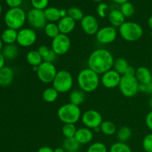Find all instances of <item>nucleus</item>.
I'll return each instance as SVG.
<instances>
[{
    "instance_id": "9d476101",
    "label": "nucleus",
    "mask_w": 152,
    "mask_h": 152,
    "mask_svg": "<svg viewBox=\"0 0 152 152\" xmlns=\"http://www.w3.org/2000/svg\"><path fill=\"white\" fill-rule=\"evenodd\" d=\"M27 21L34 29H44L47 24L44 10L32 8L27 13Z\"/></svg>"
},
{
    "instance_id": "1a4fd4ad",
    "label": "nucleus",
    "mask_w": 152,
    "mask_h": 152,
    "mask_svg": "<svg viewBox=\"0 0 152 152\" xmlns=\"http://www.w3.org/2000/svg\"><path fill=\"white\" fill-rule=\"evenodd\" d=\"M81 120L85 127L88 128L91 130L100 127L101 124L103 122L102 114L98 111L94 109L87 110L85 111L82 115Z\"/></svg>"
},
{
    "instance_id": "de8ad7c7",
    "label": "nucleus",
    "mask_w": 152,
    "mask_h": 152,
    "mask_svg": "<svg viewBox=\"0 0 152 152\" xmlns=\"http://www.w3.org/2000/svg\"><path fill=\"white\" fill-rule=\"evenodd\" d=\"M146 93L148 94H151L152 96V80L148 84H147Z\"/></svg>"
},
{
    "instance_id": "58836bf2",
    "label": "nucleus",
    "mask_w": 152,
    "mask_h": 152,
    "mask_svg": "<svg viewBox=\"0 0 152 152\" xmlns=\"http://www.w3.org/2000/svg\"><path fill=\"white\" fill-rule=\"evenodd\" d=\"M108 8V6L105 3L100 2L99 3L96 8V13H97L98 16L100 18H105L106 17L107 15V10Z\"/></svg>"
},
{
    "instance_id": "7ed1b4c3",
    "label": "nucleus",
    "mask_w": 152,
    "mask_h": 152,
    "mask_svg": "<svg viewBox=\"0 0 152 152\" xmlns=\"http://www.w3.org/2000/svg\"><path fill=\"white\" fill-rule=\"evenodd\" d=\"M59 120L64 124H75L82 117L80 106L71 103L61 105L57 111Z\"/></svg>"
},
{
    "instance_id": "ddd939ff",
    "label": "nucleus",
    "mask_w": 152,
    "mask_h": 152,
    "mask_svg": "<svg viewBox=\"0 0 152 152\" xmlns=\"http://www.w3.org/2000/svg\"><path fill=\"white\" fill-rule=\"evenodd\" d=\"M37 39V33L32 28H22L18 31L16 42L22 47L28 48L32 46Z\"/></svg>"
},
{
    "instance_id": "39448f33",
    "label": "nucleus",
    "mask_w": 152,
    "mask_h": 152,
    "mask_svg": "<svg viewBox=\"0 0 152 152\" xmlns=\"http://www.w3.org/2000/svg\"><path fill=\"white\" fill-rule=\"evenodd\" d=\"M119 34L126 41L136 42L143 35V29L137 22H125L119 28Z\"/></svg>"
},
{
    "instance_id": "6ab92c4d",
    "label": "nucleus",
    "mask_w": 152,
    "mask_h": 152,
    "mask_svg": "<svg viewBox=\"0 0 152 152\" xmlns=\"http://www.w3.org/2000/svg\"><path fill=\"white\" fill-rule=\"evenodd\" d=\"M135 77L137 80L138 83L142 84H148L152 80V74L151 70L146 67L141 66L136 69Z\"/></svg>"
},
{
    "instance_id": "6e6552de",
    "label": "nucleus",
    "mask_w": 152,
    "mask_h": 152,
    "mask_svg": "<svg viewBox=\"0 0 152 152\" xmlns=\"http://www.w3.org/2000/svg\"><path fill=\"white\" fill-rule=\"evenodd\" d=\"M57 72L56 66L53 63L43 61L42 63L38 66L37 75L42 83L48 84L53 83Z\"/></svg>"
},
{
    "instance_id": "09e8293b",
    "label": "nucleus",
    "mask_w": 152,
    "mask_h": 152,
    "mask_svg": "<svg viewBox=\"0 0 152 152\" xmlns=\"http://www.w3.org/2000/svg\"><path fill=\"white\" fill-rule=\"evenodd\" d=\"M60 16L61 18L65 17L68 16V10H65V9H60Z\"/></svg>"
},
{
    "instance_id": "4468645a",
    "label": "nucleus",
    "mask_w": 152,
    "mask_h": 152,
    "mask_svg": "<svg viewBox=\"0 0 152 152\" xmlns=\"http://www.w3.org/2000/svg\"><path fill=\"white\" fill-rule=\"evenodd\" d=\"M121 77L122 75L119 73L114 69H111L102 74V77H100V83L106 88H115L120 85Z\"/></svg>"
},
{
    "instance_id": "37998d69",
    "label": "nucleus",
    "mask_w": 152,
    "mask_h": 152,
    "mask_svg": "<svg viewBox=\"0 0 152 152\" xmlns=\"http://www.w3.org/2000/svg\"><path fill=\"white\" fill-rule=\"evenodd\" d=\"M135 74H136V69H135L133 66L129 65V68H128L127 70H126L124 75L130 76V77H135Z\"/></svg>"
},
{
    "instance_id": "bb28decb",
    "label": "nucleus",
    "mask_w": 152,
    "mask_h": 152,
    "mask_svg": "<svg viewBox=\"0 0 152 152\" xmlns=\"http://www.w3.org/2000/svg\"><path fill=\"white\" fill-rule=\"evenodd\" d=\"M59 92L53 87L47 88L42 93V99L45 102L52 103L57 99L59 96Z\"/></svg>"
},
{
    "instance_id": "423d86ee",
    "label": "nucleus",
    "mask_w": 152,
    "mask_h": 152,
    "mask_svg": "<svg viewBox=\"0 0 152 152\" xmlns=\"http://www.w3.org/2000/svg\"><path fill=\"white\" fill-rule=\"evenodd\" d=\"M54 88L59 94L70 91L74 86V78L71 73L65 70H60L57 72L53 83Z\"/></svg>"
},
{
    "instance_id": "8fccbe9b",
    "label": "nucleus",
    "mask_w": 152,
    "mask_h": 152,
    "mask_svg": "<svg viewBox=\"0 0 152 152\" xmlns=\"http://www.w3.org/2000/svg\"><path fill=\"white\" fill-rule=\"evenodd\" d=\"M112 1H114V2L117 3V4H120V5H121V4H124V3L129 1V0H112Z\"/></svg>"
},
{
    "instance_id": "4d7b16f0",
    "label": "nucleus",
    "mask_w": 152,
    "mask_h": 152,
    "mask_svg": "<svg viewBox=\"0 0 152 152\" xmlns=\"http://www.w3.org/2000/svg\"><path fill=\"white\" fill-rule=\"evenodd\" d=\"M1 12H2V7H1V3H0V16H1Z\"/></svg>"
},
{
    "instance_id": "393cba45",
    "label": "nucleus",
    "mask_w": 152,
    "mask_h": 152,
    "mask_svg": "<svg viewBox=\"0 0 152 152\" xmlns=\"http://www.w3.org/2000/svg\"><path fill=\"white\" fill-rule=\"evenodd\" d=\"M19 50L16 45H6L2 49V55L4 56V59L12 60V59H16L18 56Z\"/></svg>"
},
{
    "instance_id": "c85d7f7f",
    "label": "nucleus",
    "mask_w": 152,
    "mask_h": 152,
    "mask_svg": "<svg viewBox=\"0 0 152 152\" xmlns=\"http://www.w3.org/2000/svg\"><path fill=\"white\" fill-rule=\"evenodd\" d=\"M100 132L106 136H111L117 133V126L111 121H103L100 126Z\"/></svg>"
},
{
    "instance_id": "a18cd8bd",
    "label": "nucleus",
    "mask_w": 152,
    "mask_h": 152,
    "mask_svg": "<svg viewBox=\"0 0 152 152\" xmlns=\"http://www.w3.org/2000/svg\"><path fill=\"white\" fill-rule=\"evenodd\" d=\"M146 90H147V85L139 83V86H138V92H143V93H146Z\"/></svg>"
},
{
    "instance_id": "f8f14e48",
    "label": "nucleus",
    "mask_w": 152,
    "mask_h": 152,
    "mask_svg": "<svg viewBox=\"0 0 152 152\" xmlns=\"http://www.w3.org/2000/svg\"><path fill=\"white\" fill-rule=\"evenodd\" d=\"M96 39L102 45L114 42L117 37V31L113 26H105L99 28L96 34Z\"/></svg>"
},
{
    "instance_id": "b1692460",
    "label": "nucleus",
    "mask_w": 152,
    "mask_h": 152,
    "mask_svg": "<svg viewBox=\"0 0 152 152\" xmlns=\"http://www.w3.org/2000/svg\"><path fill=\"white\" fill-rule=\"evenodd\" d=\"M26 60L28 63L33 67L39 66L40 64L43 62L42 57L40 56L37 50H32L28 51L26 55Z\"/></svg>"
},
{
    "instance_id": "3c124183",
    "label": "nucleus",
    "mask_w": 152,
    "mask_h": 152,
    "mask_svg": "<svg viewBox=\"0 0 152 152\" xmlns=\"http://www.w3.org/2000/svg\"><path fill=\"white\" fill-rule=\"evenodd\" d=\"M148 25L150 28V29L152 31V16H150L148 19Z\"/></svg>"
},
{
    "instance_id": "2eb2a0df",
    "label": "nucleus",
    "mask_w": 152,
    "mask_h": 152,
    "mask_svg": "<svg viewBox=\"0 0 152 152\" xmlns=\"http://www.w3.org/2000/svg\"><path fill=\"white\" fill-rule=\"evenodd\" d=\"M80 25L83 31L89 36L96 35L99 29L98 20L93 15L84 16L83 19L80 21Z\"/></svg>"
},
{
    "instance_id": "f03ea898",
    "label": "nucleus",
    "mask_w": 152,
    "mask_h": 152,
    "mask_svg": "<svg viewBox=\"0 0 152 152\" xmlns=\"http://www.w3.org/2000/svg\"><path fill=\"white\" fill-rule=\"evenodd\" d=\"M77 80L80 89L85 93H91L96 91L100 83L99 74L89 68L81 70L77 76Z\"/></svg>"
},
{
    "instance_id": "c03bdc74",
    "label": "nucleus",
    "mask_w": 152,
    "mask_h": 152,
    "mask_svg": "<svg viewBox=\"0 0 152 152\" xmlns=\"http://www.w3.org/2000/svg\"><path fill=\"white\" fill-rule=\"evenodd\" d=\"M37 152H54V150L49 146H42L39 148Z\"/></svg>"
},
{
    "instance_id": "4be33fe9",
    "label": "nucleus",
    "mask_w": 152,
    "mask_h": 152,
    "mask_svg": "<svg viewBox=\"0 0 152 152\" xmlns=\"http://www.w3.org/2000/svg\"><path fill=\"white\" fill-rule=\"evenodd\" d=\"M45 16L48 22H58L61 19L60 9L55 7H48L44 10Z\"/></svg>"
},
{
    "instance_id": "6e6d98bb",
    "label": "nucleus",
    "mask_w": 152,
    "mask_h": 152,
    "mask_svg": "<svg viewBox=\"0 0 152 152\" xmlns=\"http://www.w3.org/2000/svg\"><path fill=\"white\" fill-rule=\"evenodd\" d=\"M91 1H94V2H96V3H100V2H102V0H91Z\"/></svg>"
},
{
    "instance_id": "e433bc0d",
    "label": "nucleus",
    "mask_w": 152,
    "mask_h": 152,
    "mask_svg": "<svg viewBox=\"0 0 152 152\" xmlns=\"http://www.w3.org/2000/svg\"><path fill=\"white\" fill-rule=\"evenodd\" d=\"M142 145L145 152H152V133L145 135L142 140Z\"/></svg>"
},
{
    "instance_id": "bf43d9fd",
    "label": "nucleus",
    "mask_w": 152,
    "mask_h": 152,
    "mask_svg": "<svg viewBox=\"0 0 152 152\" xmlns=\"http://www.w3.org/2000/svg\"><path fill=\"white\" fill-rule=\"evenodd\" d=\"M79 152H82V151H79Z\"/></svg>"
},
{
    "instance_id": "dca6fc26",
    "label": "nucleus",
    "mask_w": 152,
    "mask_h": 152,
    "mask_svg": "<svg viewBox=\"0 0 152 152\" xmlns=\"http://www.w3.org/2000/svg\"><path fill=\"white\" fill-rule=\"evenodd\" d=\"M74 138L80 145H86L92 141L94 138V132L91 129L86 127L77 129Z\"/></svg>"
},
{
    "instance_id": "412c9836",
    "label": "nucleus",
    "mask_w": 152,
    "mask_h": 152,
    "mask_svg": "<svg viewBox=\"0 0 152 152\" xmlns=\"http://www.w3.org/2000/svg\"><path fill=\"white\" fill-rule=\"evenodd\" d=\"M18 31L11 28H7L2 32L1 36V39L3 43L6 45H12L16 42L17 40Z\"/></svg>"
},
{
    "instance_id": "f3484780",
    "label": "nucleus",
    "mask_w": 152,
    "mask_h": 152,
    "mask_svg": "<svg viewBox=\"0 0 152 152\" xmlns=\"http://www.w3.org/2000/svg\"><path fill=\"white\" fill-rule=\"evenodd\" d=\"M57 25L60 34L68 35L75 29L76 21L69 16H67L65 17L61 18L57 22Z\"/></svg>"
},
{
    "instance_id": "473e14b6",
    "label": "nucleus",
    "mask_w": 152,
    "mask_h": 152,
    "mask_svg": "<svg viewBox=\"0 0 152 152\" xmlns=\"http://www.w3.org/2000/svg\"><path fill=\"white\" fill-rule=\"evenodd\" d=\"M77 126L75 124H64L62 129V133L65 138L74 137L77 133Z\"/></svg>"
},
{
    "instance_id": "5701e85b",
    "label": "nucleus",
    "mask_w": 152,
    "mask_h": 152,
    "mask_svg": "<svg viewBox=\"0 0 152 152\" xmlns=\"http://www.w3.org/2000/svg\"><path fill=\"white\" fill-rule=\"evenodd\" d=\"M86 99V93L80 89H75L71 91L69 95L70 102L74 105L80 106L83 103Z\"/></svg>"
},
{
    "instance_id": "603ef678",
    "label": "nucleus",
    "mask_w": 152,
    "mask_h": 152,
    "mask_svg": "<svg viewBox=\"0 0 152 152\" xmlns=\"http://www.w3.org/2000/svg\"><path fill=\"white\" fill-rule=\"evenodd\" d=\"M54 152H65V151L62 147H59V148H55Z\"/></svg>"
},
{
    "instance_id": "2f4dec72",
    "label": "nucleus",
    "mask_w": 152,
    "mask_h": 152,
    "mask_svg": "<svg viewBox=\"0 0 152 152\" xmlns=\"http://www.w3.org/2000/svg\"><path fill=\"white\" fill-rule=\"evenodd\" d=\"M108 152H132V150L126 142H117L111 145Z\"/></svg>"
},
{
    "instance_id": "a19ab883",
    "label": "nucleus",
    "mask_w": 152,
    "mask_h": 152,
    "mask_svg": "<svg viewBox=\"0 0 152 152\" xmlns=\"http://www.w3.org/2000/svg\"><path fill=\"white\" fill-rule=\"evenodd\" d=\"M5 2L10 8H14V7H20L22 0H5Z\"/></svg>"
},
{
    "instance_id": "864d4df0",
    "label": "nucleus",
    "mask_w": 152,
    "mask_h": 152,
    "mask_svg": "<svg viewBox=\"0 0 152 152\" xmlns=\"http://www.w3.org/2000/svg\"><path fill=\"white\" fill-rule=\"evenodd\" d=\"M3 49V42L1 40V39L0 38V51Z\"/></svg>"
},
{
    "instance_id": "cd10ccee",
    "label": "nucleus",
    "mask_w": 152,
    "mask_h": 152,
    "mask_svg": "<svg viewBox=\"0 0 152 152\" xmlns=\"http://www.w3.org/2000/svg\"><path fill=\"white\" fill-rule=\"evenodd\" d=\"M129 65H129V62L126 59H124V58H118L117 59H114L113 69L117 71V73H119L120 75L123 76L125 74Z\"/></svg>"
},
{
    "instance_id": "aec40b11",
    "label": "nucleus",
    "mask_w": 152,
    "mask_h": 152,
    "mask_svg": "<svg viewBox=\"0 0 152 152\" xmlns=\"http://www.w3.org/2000/svg\"><path fill=\"white\" fill-rule=\"evenodd\" d=\"M108 20H109L111 26L114 27V28L116 27L120 28L126 22V17L120 10L114 9V10L110 11L109 14H108Z\"/></svg>"
},
{
    "instance_id": "f704fd0d",
    "label": "nucleus",
    "mask_w": 152,
    "mask_h": 152,
    "mask_svg": "<svg viewBox=\"0 0 152 152\" xmlns=\"http://www.w3.org/2000/svg\"><path fill=\"white\" fill-rule=\"evenodd\" d=\"M68 16H69L77 22V21H81L83 19V18L84 17V13L83 10L79 7H70L68 10Z\"/></svg>"
},
{
    "instance_id": "9b49d317",
    "label": "nucleus",
    "mask_w": 152,
    "mask_h": 152,
    "mask_svg": "<svg viewBox=\"0 0 152 152\" xmlns=\"http://www.w3.org/2000/svg\"><path fill=\"white\" fill-rule=\"evenodd\" d=\"M71 42L69 37L65 34H59L52 39L51 49L57 56L65 55L71 48Z\"/></svg>"
},
{
    "instance_id": "a211bd4d",
    "label": "nucleus",
    "mask_w": 152,
    "mask_h": 152,
    "mask_svg": "<svg viewBox=\"0 0 152 152\" xmlns=\"http://www.w3.org/2000/svg\"><path fill=\"white\" fill-rule=\"evenodd\" d=\"M14 72L10 67L4 66L0 70V86L7 87L12 83Z\"/></svg>"
},
{
    "instance_id": "0eeeda50",
    "label": "nucleus",
    "mask_w": 152,
    "mask_h": 152,
    "mask_svg": "<svg viewBox=\"0 0 152 152\" xmlns=\"http://www.w3.org/2000/svg\"><path fill=\"white\" fill-rule=\"evenodd\" d=\"M138 83L135 77L123 75L118 88L122 94L126 97H133L138 93Z\"/></svg>"
},
{
    "instance_id": "f257e3e1",
    "label": "nucleus",
    "mask_w": 152,
    "mask_h": 152,
    "mask_svg": "<svg viewBox=\"0 0 152 152\" xmlns=\"http://www.w3.org/2000/svg\"><path fill=\"white\" fill-rule=\"evenodd\" d=\"M114 62V56L109 50L105 48H98L89 55L88 68L99 75L113 69Z\"/></svg>"
},
{
    "instance_id": "a878e982",
    "label": "nucleus",
    "mask_w": 152,
    "mask_h": 152,
    "mask_svg": "<svg viewBox=\"0 0 152 152\" xmlns=\"http://www.w3.org/2000/svg\"><path fill=\"white\" fill-rule=\"evenodd\" d=\"M80 144L74 137L65 138L62 144V148L65 152H79L80 148Z\"/></svg>"
},
{
    "instance_id": "4c0bfd02",
    "label": "nucleus",
    "mask_w": 152,
    "mask_h": 152,
    "mask_svg": "<svg viewBox=\"0 0 152 152\" xmlns=\"http://www.w3.org/2000/svg\"><path fill=\"white\" fill-rule=\"evenodd\" d=\"M31 2L33 8L44 10L48 6L49 0H31Z\"/></svg>"
},
{
    "instance_id": "ea45409f",
    "label": "nucleus",
    "mask_w": 152,
    "mask_h": 152,
    "mask_svg": "<svg viewBox=\"0 0 152 152\" xmlns=\"http://www.w3.org/2000/svg\"><path fill=\"white\" fill-rule=\"evenodd\" d=\"M50 50L51 49L49 48L48 47H47L46 45H41L37 49V51L39 52V53L40 54V56L42 57V59H45L46 56L48 55V53H50Z\"/></svg>"
},
{
    "instance_id": "7c9ffc66",
    "label": "nucleus",
    "mask_w": 152,
    "mask_h": 152,
    "mask_svg": "<svg viewBox=\"0 0 152 152\" xmlns=\"http://www.w3.org/2000/svg\"><path fill=\"white\" fill-rule=\"evenodd\" d=\"M132 130L128 126H123L120 128L117 132V137L119 142H126L132 137Z\"/></svg>"
},
{
    "instance_id": "c9c22d12",
    "label": "nucleus",
    "mask_w": 152,
    "mask_h": 152,
    "mask_svg": "<svg viewBox=\"0 0 152 152\" xmlns=\"http://www.w3.org/2000/svg\"><path fill=\"white\" fill-rule=\"evenodd\" d=\"M87 152H108L106 145L101 142H95L91 144Z\"/></svg>"
},
{
    "instance_id": "c756f323",
    "label": "nucleus",
    "mask_w": 152,
    "mask_h": 152,
    "mask_svg": "<svg viewBox=\"0 0 152 152\" xmlns=\"http://www.w3.org/2000/svg\"><path fill=\"white\" fill-rule=\"evenodd\" d=\"M43 30H44L45 35L52 39L60 34L57 24L54 23V22H48Z\"/></svg>"
},
{
    "instance_id": "13d9d810",
    "label": "nucleus",
    "mask_w": 152,
    "mask_h": 152,
    "mask_svg": "<svg viewBox=\"0 0 152 152\" xmlns=\"http://www.w3.org/2000/svg\"><path fill=\"white\" fill-rule=\"evenodd\" d=\"M150 70H151V74H152V67H151V68Z\"/></svg>"
},
{
    "instance_id": "72a5a7b5",
    "label": "nucleus",
    "mask_w": 152,
    "mask_h": 152,
    "mask_svg": "<svg viewBox=\"0 0 152 152\" xmlns=\"http://www.w3.org/2000/svg\"><path fill=\"white\" fill-rule=\"evenodd\" d=\"M120 11L122 12L124 16L126 18H129L132 17L134 15L135 11L134 6L133 5V4L129 1H127V2L124 3V4H121L120 5Z\"/></svg>"
},
{
    "instance_id": "79ce46f5",
    "label": "nucleus",
    "mask_w": 152,
    "mask_h": 152,
    "mask_svg": "<svg viewBox=\"0 0 152 152\" xmlns=\"http://www.w3.org/2000/svg\"><path fill=\"white\" fill-rule=\"evenodd\" d=\"M145 124L148 129L152 132V111L148 113L145 117Z\"/></svg>"
},
{
    "instance_id": "49530a36",
    "label": "nucleus",
    "mask_w": 152,
    "mask_h": 152,
    "mask_svg": "<svg viewBox=\"0 0 152 152\" xmlns=\"http://www.w3.org/2000/svg\"><path fill=\"white\" fill-rule=\"evenodd\" d=\"M4 63H5V59H4L2 53H0V70L4 66Z\"/></svg>"
},
{
    "instance_id": "5fc2aeb1",
    "label": "nucleus",
    "mask_w": 152,
    "mask_h": 152,
    "mask_svg": "<svg viewBox=\"0 0 152 152\" xmlns=\"http://www.w3.org/2000/svg\"><path fill=\"white\" fill-rule=\"evenodd\" d=\"M149 105H150V107H151V108L152 109V96L149 99Z\"/></svg>"
},
{
    "instance_id": "20e7f679",
    "label": "nucleus",
    "mask_w": 152,
    "mask_h": 152,
    "mask_svg": "<svg viewBox=\"0 0 152 152\" xmlns=\"http://www.w3.org/2000/svg\"><path fill=\"white\" fill-rule=\"evenodd\" d=\"M4 20L7 28L18 31L22 29L27 21V13L21 7L10 8L6 12Z\"/></svg>"
}]
</instances>
